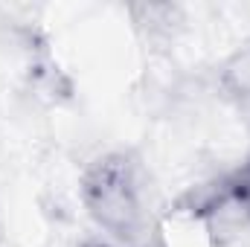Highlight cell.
Returning a JSON list of instances; mask_svg holds the SVG:
<instances>
[{
    "mask_svg": "<svg viewBox=\"0 0 250 247\" xmlns=\"http://www.w3.org/2000/svg\"><path fill=\"white\" fill-rule=\"evenodd\" d=\"M221 90L230 102L239 105V111L245 114L250 108V44L236 50L224 67H221Z\"/></svg>",
    "mask_w": 250,
    "mask_h": 247,
    "instance_id": "7a4b0ae2",
    "label": "cell"
},
{
    "mask_svg": "<svg viewBox=\"0 0 250 247\" xmlns=\"http://www.w3.org/2000/svg\"><path fill=\"white\" fill-rule=\"evenodd\" d=\"M84 247H117V245H108V242H90V245H84Z\"/></svg>",
    "mask_w": 250,
    "mask_h": 247,
    "instance_id": "277c9868",
    "label": "cell"
},
{
    "mask_svg": "<svg viewBox=\"0 0 250 247\" xmlns=\"http://www.w3.org/2000/svg\"><path fill=\"white\" fill-rule=\"evenodd\" d=\"M82 204L105 233L123 245H134L146 224L134 160L114 151L90 163L82 178Z\"/></svg>",
    "mask_w": 250,
    "mask_h": 247,
    "instance_id": "6da1fadb",
    "label": "cell"
},
{
    "mask_svg": "<svg viewBox=\"0 0 250 247\" xmlns=\"http://www.w3.org/2000/svg\"><path fill=\"white\" fill-rule=\"evenodd\" d=\"M233 178H236V181H239V186H242V189L250 195V160L242 166V169H239V172H233Z\"/></svg>",
    "mask_w": 250,
    "mask_h": 247,
    "instance_id": "3957f363",
    "label": "cell"
}]
</instances>
